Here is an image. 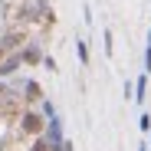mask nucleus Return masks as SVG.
I'll list each match as a JSON object with an SVG mask.
<instances>
[{
  "label": "nucleus",
  "mask_w": 151,
  "mask_h": 151,
  "mask_svg": "<svg viewBox=\"0 0 151 151\" xmlns=\"http://www.w3.org/2000/svg\"><path fill=\"white\" fill-rule=\"evenodd\" d=\"M138 151H148V148H145V145H141V148H138Z\"/></svg>",
  "instance_id": "nucleus-9"
},
{
  "label": "nucleus",
  "mask_w": 151,
  "mask_h": 151,
  "mask_svg": "<svg viewBox=\"0 0 151 151\" xmlns=\"http://www.w3.org/2000/svg\"><path fill=\"white\" fill-rule=\"evenodd\" d=\"M23 59H27V63H40V49H36V46H30L27 53H23Z\"/></svg>",
  "instance_id": "nucleus-5"
},
{
  "label": "nucleus",
  "mask_w": 151,
  "mask_h": 151,
  "mask_svg": "<svg viewBox=\"0 0 151 151\" xmlns=\"http://www.w3.org/2000/svg\"><path fill=\"white\" fill-rule=\"evenodd\" d=\"M17 63H20V59H7L4 66H0V72H13V69H17Z\"/></svg>",
  "instance_id": "nucleus-6"
},
{
  "label": "nucleus",
  "mask_w": 151,
  "mask_h": 151,
  "mask_svg": "<svg viewBox=\"0 0 151 151\" xmlns=\"http://www.w3.org/2000/svg\"><path fill=\"white\" fill-rule=\"evenodd\" d=\"M30 151H53V145H49V141H46V138H36V141H33V148H30Z\"/></svg>",
  "instance_id": "nucleus-4"
},
{
  "label": "nucleus",
  "mask_w": 151,
  "mask_h": 151,
  "mask_svg": "<svg viewBox=\"0 0 151 151\" xmlns=\"http://www.w3.org/2000/svg\"><path fill=\"white\" fill-rule=\"evenodd\" d=\"M40 95H43V92H40V86H36V82H27V99H30V102H36Z\"/></svg>",
  "instance_id": "nucleus-3"
},
{
  "label": "nucleus",
  "mask_w": 151,
  "mask_h": 151,
  "mask_svg": "<svg viewBox=\"0 0 151 151\" xmlns=\"http://www.w3.org/2000/svg\"><path fill=\"white\" fill-rule=\"evenodd\" d=\"M76 53H79V63H82V66H89V46H86V40L76 43Z\"/></svg>",
  "instance_id": "nucleus-2"
},
{
  "label": "nucleus",
  "mask_w": 151,
  "mask_h": 151,
  "mask_svg": "<svg viewBox=\"0 0 151 151\" xmlns=\"http://www.w3.org/2000/svg\"><path fill=\"white\" fill-rule=\"evenodd\" d=\"M20 128L23 132H27V135H43V128H46V122H43V115H36V112H27V115H23L20 118Z\"/></svg>",
  "instance_id": "nucleus-1"
},
{
  "label": "nucleus",
  "mask_w": 151,
  "mask_h": 151,
  "mask_svg": "<svg viewBox=\"0 0 151 151\" xmlns=\"http://www.w3.org/2000/svg\"><path fill=\"white\" fill-rule=\"evenodd\" d=\"M138 125H141V132H151V118H148V115H141V122H138Z\"/></svg>",
  "instance_id": "nucleus-7"
},
{
  "label": "nucleus",
  "mask_w": 151,
  "mask_h": 151,
  "mask_svg": "<svg viewBox=\"0 0 151 151\" xmlns=\"http://www.w3.org/2000/svg\"><path fill=\"white\" fill-rule=\"evenodd\" d=\"M63 151H72V145H69V141H63Z\"/></svg>",
  "instance_id": "nucleus-8"
}]
</instances>
